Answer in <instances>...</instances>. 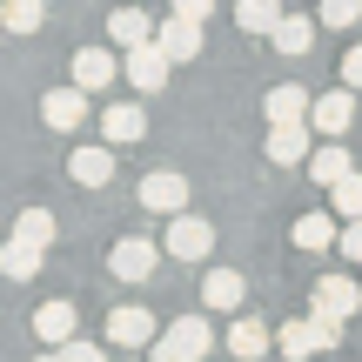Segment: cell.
<instances>
[{"mask_svg":"<svg viewBox=\"0 0 362 362\" xmlns=\"http://www.w3.org/2000/svg\"><path fill=\"white\" fill-rule=\"evenodd\" d=\"M342 88H356V94H362V40L342 54Z\"/></svg>","mask_w":362,"mask_h":362,"instance_id":"4dcf8cb0","label":"cell"},{"mask_svg":"<svg viewBox=\"0 0 362 362\" xmlns=\"http://www.w3.org/2000/svg\"><path fill=\"white\" fill-rule=\"evenodd\" d=\"M309 128L322 134V141H342V134L356 128V88H329V94H315Z\"/></svg>","mask_w":362,"mask_h":362,"instance_id":"277c9868","label":"cell"},{"mask_svg":"<svg viewBox=\"0 0 362 362\" xmlns=\"http://www.w3.org/2000/svg\"><path fill=\"white\" fill-rule=\"evenodd\" d=\"M329 208H336L342 221H362V175H349V181H336V188H329Z\"/></svg>","mask_w":362,"mask_h":362,"instance_id":"83f0119b","label":"cell"},{"mask_svg":"<svg viewBox=\"0 0 362 362\" xmlns=\"http://www.w3.org/2000/svg\"><path fill=\"white\" fill-rule=\"evenodd\" d=\"M282 21H288L282 0H235V27H242V34H255V40H269Z\"/></svg>","mask_w":362,"mask_h":362,"instance_id":"44dd1931","label":"cell"},{"mask_svg":"<svg viewBox=\"0 0 362 362\" xmlns=\"http://www.w3.org/2000/svg\"><path fill=\"white\" fill-rule=\"evenodd\" d=\"M309 175L322 181V188H336V181H349V175H356V161H349V148L322 141V148H315V155H309Z\"/></svg>","mask_w":362,"mask_h":362,"instance_id":"603a6c76","label":"cell"},{"mask_svg":"<svg viewBox=\"0 0 362 362\" xmlns=\"http://www.w3.org/2000/svg\"><path fill=\"white\" fill-rule=\"evenodd\" d=\"M155 40H161V54L181 67V61H194V54H202V21H181V13H168Z\"/></svg>","mask_w":362,"mask_h":362,"instance_id":"e0dca14e","label":"cell"},{"mask_svg":"<svg viewBox=\"0 0 362 362\" xmlns=\"http://www.w3.org/2000/svg\"><path fill=\"white\" fill-rule=\"evenodd\" d=\"M155 34H161V27L148 21L141 7H115V13H107V40H115L121 54H134V47H148V40H155Z\"/></svg>","mask_w":362,"mask_h":362,"instance_id":"5bb4252c","label":"cell"},{"mask_svg":"<svg viewBox=\"0 0 362 362\" xmlns=\"http://www.w3.org/2000/svg\"><path fill=\"white\" fill-rule=\"evenodd\" d=\"M315 141H322V134H315L309 121H296V128H269V161H275V168H309Z\"/></svg>","mask_w":362,"mask_h":362,"instance_id":"8fae6325","label":"cell"},{"mask_svg":"<svg viewBox=\"0 0 362 362\" xmlns=\"http://www.w3.org/2000/svg\"><path fill=\"white\" fill-rule=\"evenodd\" d=\"M269 47H275V54H288V61H302V54L315 47V21H309V13H288V21L269 34Z\"/></svg>","mask_w":362,"mask_h":362,"instance_id":"7402d4cb","label":"cell"},{"mask_svg":"<svg viewBox=\"0 0 362 362\" xmlns=\"http://www.w3.org/2000/svg\"><path fill=\"white\" fill-rule=\"evenodd\" d=\"M34 362H61V349H47V356H34Z\"/></svg>","mask_w":362,"mask_h":362,"instance_id":"d590c367","label":"cell"},{"mask_svg":"<svg viewBox=\"0 0 362 362\" xmlns=\"http://www.w3.org/2000/svg\"><path fill=\"white\" fill-rule=\"evenodd\" d=\"M288 235H296V248H302V255H329V248H342V228H336V215H302Z\"/></svg>","mask_w":362,"mask_h":362,"instance_id":"d6986e66","label":"cell"},{"mask_svg":"<svg viewBox=\"0 0 362 362\" xmlns=\"http://www.w3.org/2000/svg\"><path fill=\"white\" fill-rule=\"evenodd\" d=\"M148 134V107L141 101H107L101 107V141L107 148H134Z\"/></svg>","mask_w":362,"mask_h":362,"instance_id":"9c48e42d","label":"cell"},{"mask_svg":"<svg viewBox=\"0 0 362 362\" xmlns=\"http://www.w3.org/2000/svg\"><path fill=\"white\" fill-rule=\"evenodd\" d=\"M262 107H269V128H296V121H309V115H315V94H309V88H296V81H282V88L262 94Z\"/></svg>","mask_w":362,"mask_h":362,"instance_id":"7c38bea8","label":"cell"},{"mask_svg":"<svg viewBox=\"0 0 362 362\" xmlns=\"http://www.w3.org/2000/svg\"><path fill=\"white\" fill-rule=\"evenodd\" d=\"M161 248H168L175 262H208V255H215V221H202V215H175V221H168V242H161Z\"/></svg>","mask_w":362,"mask_h":362,"instance_id":"3957f363","label":"cell"},{"mask_svg":"<svg viewBox=\"0 0 362 362\" xmlns=\"http://www.w3.org/2000/svg\"><path fill=\"white\" fill-rule=\"evenodd\" d=\"M175 13H181V21H208V13H215V0H175Z\"/></svg>","mask_w":362,"mask_h":362,"instance_id":"836d02e7","label":"cell"},{"mask_svg":"<svg viewBox=\"0 0 362 362\" xmlns=\"http://www.w3.org/2000/svg\"><path fill=\"white\" fill-rule=\"evenodd\" d=\"M148 362H188V356H181V349H175V342H168V336H161V342H155V349H148Z\"/></svg>","mask_w":362,"mask_h":362,"instance_id":"e575fe53","label":"cell"},{"mask_svg":"<svg viewBox=\"0 0 362 362\" xmlns=\"http://www.w3.org/2000/svg\"><path fill=\"white\" fill-rule=\"evenodd\" d=\"M141 208L148 215H188V181H181L175 168H155V175H141Z\"/></svg>","mask_w":362,"mask_h":362,"instance_id":"8992f818","label":"cell"},{"mask_svg":"<svg viewBox=\"0 0 362 362\" xmlns=\"http://www.w3.org/2000/svg\"><path fill=\"white\" fill-rule=\"evenodd\" d=\"M115 81H128V67H121L115 47H74V88L81 94H107Z\"/></svg>","mask_w":362,"mask_h":362,"instance_id":"7a4b0ae2","label":"cell"},{"mask_svg":"<svg viewBox=\"0 0 362 362\" xmlns=\"http://www.w3.org/2000/svg\"><path fill=\"white\" fill-rule=\"evenodd\" d=\"M67 175L81 181V188H107V181H115V148H74V155H67Z\"/></svg>","mask_w":362,"mask_h":362,"instance_id":"2e32d148","label":"cell"},{"mask_svg":"<svg viewBox=\"0 0 362 362\" xmlns=\"http://www.w3.org/2000/svg\"><path fill=\"white\" fill-rule=\"evenodd\" d=\"M0 21H7V34H34L40 21H47V0H0Z\"/></svg>","mask_w":362,"mask_h":362,"instance_id":"d4e9b609","label":"cell"},{"mask_svg":"<svg viewBox=\"0 0 362 362\" xmlns=\"http://www.w3.org/2000/svg\"><path fill=\"white\" fill-rule=\"evenodd\" d=\"M34 336L47 342V349H67V342H74V302H40L34 309Z\"/></svg>","mask_w":362,"mask_h":362,"instance_id":"ac0fdd59","label":"cell"},{"mask_svg":"<svg viewBox=\"0 0 362 362\" xmlns=\"http://www.w3.org/2000/svg\"><path fill=\"white\" fill-rule=\"evenodd\" d=\"M161 255H168V248H155L148 235H128V242H115V255H107V269H115L121 282H148V275L161 269Z\"/></svg>","mask_w":362,"mask_h":362,"instance_id":"52a82bcc","label":"cell"},{"mask_svg":"<svg viewBox=\"0 0 362 362\" xmlns=\"http://www.w3.org/2000/svg\"><path fill=\"white\" fill-rule=\"evenodd\" d=\"M315 21H322V27H356V21H362V0H322Z\"/></svg>","mask_w":362,"mask_h":362,"instance_id":"f546056e","label":"cell"},{"mask_svg":"<svg viewBox=\"0 0 362 362\" xmlns=\"http://www.w3.org/2000/svg\"><path fill=\"white\" fill-rule=\"evenodd\" d=\"M13 235H21V242H34V248H54V215L47 208H21V215H13Z\"/></svg>","mask_w":362,"mask_h":362,"instance_id":"484cf974","label":"cell"},{"mask_svg":"<svg viewBox=\"0 0 362 362\" xmlns=\"http://www.w3.org/2000/svg\"><path fill=\"white\" fill-rule=\"evenodd\" d=\"M309 309H322V315H342V322H349V315L362 309V282L356 275H315V288H309Z\"/></svg>","mask_w":362,"mask_h":362,"instance_id":"5b68a950","label":"cell"},{"mask_svg":"<svg viewBox=\"0 0 362 362\" xmlns=\"http://www.w3.org/2000/svg\"><path fill=\"white\" fill-rule=\"evenodd\" d=\"M309 329H315V349H342V315L309 309Z\"/></svg>","mask_w":362,"mask_h":362,"instance_id":"f1b7e54d","label":"cell"},{"mask_svg":"<svg viewBox=\"0 0 362 362\" xmlns=\"http://www.w3.org/2000/svg\"><path fill=\"white\" fill-rule=\"evenodd\" d=\"M107 342H115V349H155V342H161L155 309H141V302H121V309H107Z\"/></svg>","mask_w":362,"mask_h":362,"instance_id":"6da1fadb","label":"cell"},{"mask_svg":"<svg viewBox=\"0 0 362 362\" xmlns=\"http://www.w3.org/2000/svg\"><path fill=\"white\" fill-rule=\"evenodd\" d=\"M40 255H47V248H34V242H21V235H13V242L0 248V269H7L13 282H34V275H40Z\"/></svg>","mask_w":362,"mask_h":362,"instance_id":"cb8c5ba5","label":"cell"},{"mask_svg":"<svg viewBox=\"0 0 362 362\" xmlns=\"http://www.w3.org/2000/svg\"><path fill=\"white\" fill-rule=\"evenodd\" d=\"M336 255H349V262H362V221H349V228H342V248Z\"/></svg>","mask_w":362,"mask_h":362,"instance_id":"d6a6232c","label":"cell"},{"mask_svg":"<svg viewBox=\"0 0 362 362\" xmlns=\"http://www.w3.org/2000/svg\"><path fill=\"white\" fill-rule=\"evenodd\" d=\"M262 356H269V322L235 315V329H228V362H262Z\"/></svg>","mask_w":362,"mask_h":362,"instance_id":"ffe728a7","label":"cell"},{"mask_svg":"<svg viewBox=\"0 0 362 362\" xmlns=\"http://www.w3.org/2000/svg\"><path fill=\"white\" fill-rule=\"evenodd\" d=\"M275 349H282L288 362H309V356H315V329H309V315H302V322H282V329H275Z\"/></svg>","mask_w":362,"mask_h":362,"instance_id":"4316f807","label":"cell"},{"mask_svg":"<svg viewBox=\"0 0 362 362\" xmlns=\"http://www.w3.org/2000/svg\"><path fill=\"white\" fill-rule=\"evenodd\" d=\"M121 67H128V88L134 94H161L168 88V54H161V40H148V47H134V54H121Z\"/></svg>","mask_w":362,"mask_h":362,"instance_id":"ba28073f","label":"cell"},{"mask_svg":"<svg viewBox=\"0 0 362 362\" xmlns=\"http://www.w3.org/2000/svg\"><path fill=\"white\" fill-rule=\"evenodd\" d=\"M61 362H107V356H101V342H67Z\"/></svg>","mask_w":362,"mask_h":362,"instance_id":"1f68e13d","label":"cell"},{"mask_svg":"<svg viewBox=\"0 0 362 362\" xmlns=\"http://www.w3.org/2000/svg\"><path fill=\"white\" fill-rule=\"evenodd\" d=\"M40 121H47L54 134H74L81 121H88V94H81L74 81H67V88H47L40 94Z\"/></svg>","mask_w":362,"mask_h":362,"instance_id":"30bf717a","label":"cell"},{"mask_svg":"<svg viewBox=\"0 0 362 362\" xmlns=\"http://www.w3.org/2000/svg\"><path fill=\"white\" fill-rule=\"evenodd\" d=\"M242 302H248V282H242L235 269H208V275H202V309L242 315Z\"/></svg>","mask_w":362,"mask_h":362,"instance_id":"4fadbf2b","label":"cell"},{"mask_svg":"<svg viewBox=\"0 0 362 362\" xmlns=\"http://www.w3.org/2000/svg\"><path fill=\"white\" fill-rule=\"evenodd\" d=\"M168 342H175L188 362H208V349H215V329H208V315L188 309V315H175V322H168Z\"/></svg>","mask_w":362,"mask_h":362,"instance_id":"9a60e30c","label":"cell"}]
</instances>
